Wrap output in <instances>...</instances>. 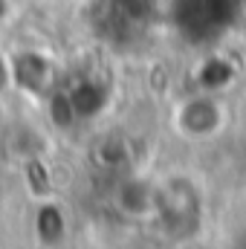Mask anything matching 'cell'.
<instances>
[{"mask_svg": "<svg viewBox=\"0 0 246 249\" xmlns=\"http://www.w3.org/2000/svg\"><path fill=\"white\" fill-rule=\"evenodd\" d=\"M35 232H38V238H41L44 244H58L64 238V232H67L64 212L58 206H53V203L41 206L38 214H35Z\"/></svg>", "mask_w": 246, "mask_h": 249, "instance_id": "3957f363", "label": "cell"}, {"mask_svg": "<svg viewBox=\"0 0 246 249\" xmlns=\"http://www.w3.org/2000/svg\"><path fill=\"white\" fill-rule=\"evenodd\" d=\"M12 72L20 78V84H26V90H41L47 81H50V64L44 61L41 55L35 53H23L20 58H15V67Z\"/></svg>", "mask_w": 246, "mask_h": 249, "instance_id": "7a4b0ae2", "label": "cell"}, {"mask_svg": "<svg viewBox=\"0 0 246 249\" xmlns=\"http://www.w3.org/2000/svg\"><path fill=\"white\" fill-rule=\"evenodd\" d=\"M220 122H223V113H220L217 102L209 99V96H194V99H188L183 107H180V113H177V124H180V130L188 133V136L214 133V130L220 127Z\"/></svg>", "mask_w": 246, "mask_h": 249, "instance_id": "6da1fadb", "label": "cell"}]
</instances>
